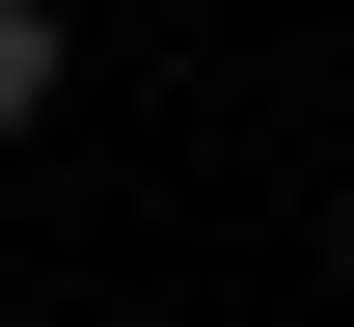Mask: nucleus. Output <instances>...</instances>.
Instances as JSON below:
<instances>
[{
    "label": "nucleus",
    "mask_w": 354,
    "mask_h": 327,
    "mask_svg": "<svg viewBox=\"0 0 354 327\" xmlns=\"http://www.w3.org/2000/svg\"><path fill=\"white\" fill-rule=\"evenodd\" d=\"M55 55H82V28H55V0H0V137L55 109Z\"/></svg>",
    "instance_id": "f257e3e1"
}]
</instances>
